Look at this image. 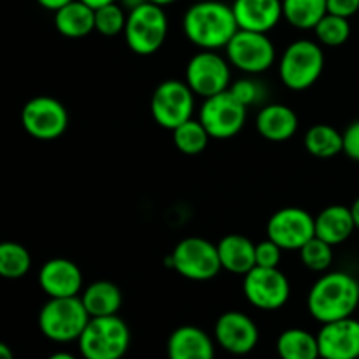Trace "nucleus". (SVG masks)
Instances as JSON below:
<instances>
[{"instance_id": "f257e3e1", "label": "nucleus", "mask_w": 359, "mask_h": 359, "mask_svg": "<svg viewBox=\"0 0 359 359\" xmlns=\"http://www.w3.org/2000/svg\"><path fill=\"white\" fill-rule=\"evenodd\" d=\"M186 39L198 49L217 51L226 48L238 25L231 6L219 0H203L188 7L182 16Z\"/></svg>"}, {"instance_id": "f03ea898", "label": "nucleus", "mask_w": 359, "mask_h": 359, "mask_svg": "<svg viewBox=\"0 0 359 359\" xmlns=\"http://www.w3.org/2000/svg\"><path fill=\"white\" fill-rule=\"evenodd\" d=\"M358 307V280L347 272L323 273L307 294L309 314L321 325L351 318Z\"/></svg>"}, {"instance_id": "7ed1b4c3", "label": "nucleus", "mask_w": 359, "mask_h": 359, "mask_svg": "<svg viewBox=\"0 0 359 359\" xmlns=\"http://www.w3.org/2000/svg\"><path fill=\"white\" fill-rule=\"evenodd\" d=\"M130 328L116 316L91 318L77 340L83 359H123L128 353Z\"/></svg>"}, {"instance_id": "20e7f679", "label": "nucleus", "mask_w": 359, "mask_h": 359, "mask_svg": "<svg viewBox=\"0 0 359 359\" xmlns=\"http://www.w3.org/2000/svg\"><path fill=\"white\" fill-rule=\"evenodd\" d=\"M90 319L81 297L49 298L39 312V330L55 344L77 342Z\"/></svg>"}, {"instance_id": "39448f33", "label": "nucleus", "mask_w": 359, "mask_h": 359, "mask_svg": "<svg viewBox=\"0 0 359 359\" xmlns=\"http://www.w3.org/2000/svg\"><path fill=\"white\" fill-rule=\"evenodd\" d=\"M325 70V53L319 42L298 39L283 51L279 77L291 91H304L314 86Z\"/></svg>"}, {"instance_id": "423d86ee", "label": "nucleus", "mask_w": 359, "mask_h": 359, "mask_svg": "<svg viewBox=\"0 0 359 359\" xmlns=\"http://www.w3.org/2000/svg\"><path fill=\"white\" fill-rule=\"evenodd\" d=\"M125 41L139 56H151L165 44L168 35V18L163 7L146 2L130 11L125 25Z\"/></svg>"}, {"instance_id": "0eeeda50", "label": "nucleus", "mask_w": 359, "mask_h": 359, "mask_svg": "<svg viewBox=\"0 0 359 359\" xmlns=\"http://www.w3.org/2000/svg\"><path fill=\"white\" fill-rule=\"evenodd\" d=\"M165 263H168V266L181 277L195 283L214 279L223 270L217 245L202 237L182 238Z\"/></svg>"}, {"instance_id": "6e6552de", "label": "nucleus", "mask_w": 359, "mask_h": 359, "mask_svg": "<svg viewBox=\"0 0 359 359\" xmlns=\"http://www.w3.org/2000/svg\"><path fill=\"white\" fill-rule=\"evenodd\" d=\"M224 51L230 65L248 76H259L272 69L277 56L276 46L270 41L269 34L241 30V28L230 39Z\"/></svg>"}, {"instance_id": "1a4fd4ad", "label": "nucleus", "mask_w": 359, "mask_h": 359, "mask_svg": "<svg viewBox=\"0 0 359 359\" xmlns=\"http://www.w3.org/2000/svg\"><path fill=\"white\" fill-rule=\"evenodd\" d=\"M195 97L186 81L167 79L156 86L151 97V114L165 130H174L195 114Z\"/></svg>"}, {"instance_id": "9d476101", "label": "nucleus", "mask_w": 359, "mask_h": 359, "mask_svg": "<svg viewBox=\"0 0 359 359\" xmlns=\"http://www.w3.org/2000/svg\"><path fill=\"white\" fill-rule=\"evenodd\" d=\"M186 84L196 97L209 98L223 93L231 84V65L217 51L200 49L186 65Z\"/></svg>"}, {"instance_id": "9b49d317", "label": "nucleus", "mask_w": 359, "mask_h": 359, "mask_svg": "<svg viewBox=\"0 0 359 359\" xmlns=\"http://www.w3.org/2000/svg\"><path fill=\"white\" fill-rule=\"evenodd\" d=\"M21 125L34 139L44 142L56 140L69 128V111L55 97L39 95L21 109Z\"/></svg>"}, {"instance_id": "f8f14e48", "label": "nucleus", "mask_w": 359, "mask_h": 359, "mask_svg": "<svg viewBox=\"0 0 359 359\" xmlns=\"http://www.w3.org/2000/svg\"><path fill=\"white\" fill-rule=\"evenodd\" d=\"M198 119L210 139L226 140L241 133L248 119V107L231 95L230 90L203 98L198 111Z\"/></svg>"}, {"instance_id": "ddd939ff", "label": "nucleus", "mask_w": 359, "mask_h": 359, "mask_svg": "<svg viewBox=\"0 0 359 359\" xmlns=\"http://www.w3.org/2000/svg\"><path fill=\"white\" fill-rule=\"evenodd\" d=\"M242 291L249 304L258 311H279L287 304L291 294V284L286 273L279 269L255 266L242 280Z\"/></svg>"}, {"instance_id": "4468645a", "label": "nucleus", "mask_w": 359, "mask_h": 359, "mask_svg": "<svg viewBox=\"0 0 359 359\" xmlns=\"http://www.w3.org/2000/svg\"><path fill=\"white\" fill-rule=\"evenodd\" d=\"M266 237L283 251H300L316 237L314 216L302 207H283L266 223Z\"/></svg>"}, {"instance_id": "2eb2a0df", "label": "nucleus", "mask_w": 359, "mask_h": 359, "mask_svg": "<svg viewBox=\"0 0 359 359\" xmlns=\"http://www.w3.org/2000/svg\"><path fill=\"white\" fill-rule=\"evenodd\" d=\"M214 342L233 356L252 353L259 342V330L248 314L228 311L217 318L214 325Z\"/></svg>"}, {"instance_id": "dca6fc26", "label": "nucleus", "mask_w": 359, "mask_h": 359, "mask_svg": "<svg viewBox=\"0 0 359 359\" xmlns=\"http://www.w3.org/2000/svg\"><path fill=\"white\" fill-rule=\"evenodd\" d=\"M319 356L325 359L359 358V321L353 316L326 323L318 333Z\"/></svg>"}, {"instance_id": "f3484780", "label": "nucleus", "mask_w": 359, "mask_h": 359, "mask_svg": "<svg viewBox=\"0 0 359 359\" xmlns=\"http://www.w3.org/2000/svg\"><path fill=\"white\" fill-rule=\"evenodd\" d=\"M39 286L49 298L79 297L83 293V272L67 258L48 259L39 270Z\"/></svg>"}, {"instance_id": "a211bd4d", "label": "nucleus", "mask_w": 359, "mask_h": 359, "mask_svg": "<svg viewBox=\"0 0 359 359\" xmlns=\"http://www.w3.org/2000/svg\"><path fill=\"white\" fill-rule=\"evenodd\" d=\"M231 9L241 30L269 34L283 20V0H233Z\"/></svg>"}, {"instance_id": "6ab92c4d", "label": "nucleus", "mask_w": 359, "mask_h": 359, "mask_svg": "<svg viewBox=\"0 0 359 359\" xmlns=\"http://www.w3.org/2000/svg\"><path fill=\"white\" fill-rule=\"evenodd\" d=\"M168 359H216V342L205 330L193 325L175 328L167 340Z\"/></svg>"}, {"instance_id": "aec40b11", "label": "nucleus", "mask_w": 359, "mask_h": 359, "mask_svg": "<svg viewBox=\"0 0 359 359\" xmlns=\"http://www.w3.org/2000/svg\"><path fill=\"white\" fill-rule=\"evenodd\" d=\"M298 116L290 105L266 104L256 114V130L270 142H286L298 132Z\"/></svg>"}, {"instance_id": "412c9836", "label": "nucleus", "mask_w": 359, "mask_h": 359, "mask_svg": "<svg viewBox=\"0 0 359 359\" xmlns=\"http://www.w3.org/2000/svg\"><path fill=\"white\" fill-rule=\"evenodd\" d=\"M216 245L221 269L226 272L244 277L256 266V244L245 235H224Z\"/></svg>"}, {"instance_id": "4be33fe9", "label": "nucleus", "mask_w": 359, "mask_h": 359, "mask_svg": "<svg viewBox=\"0 0 359 359\" xmlns=\"http://www.w3.org/2000/svg\"><path fill=\"white\" fill-rule=\"evenodd\" d=\"M316 237L328 242L330 245H340L349 241L351 235L356 230L351 207L346 205H328L314 217Z\"/></svg>"}, {"instance_id": "5701e85b", "label": "nucleus", "mask_w": 359, "mask_h": 359, "mask_svg": "<svg viewBox=\"0 0 359 359\" xmlns=\"http://www.w3.org/2000/svg\"><path fill=\"white\" fill-rule=\"evenodd\" d=\"M79 297L90 318L116 316L123 304L121 290L111 280H95L84 287Z\"/></svg>"}, {"instance_id": "b1692460", "label": "nucleus", "mask_w": 359, "mask_h": 359, "mask_svg": "<svg viewBox=\"0 0 359 359\" xmlns=\"http://www.w3.org/2000/svg\"><path fill=\"white\" fill-rule=\"evenodd\" d=\"M55 28L67 39H83L95 30V9L72 0L55 13Z\"/></svg>"}, {"instance_id": "393cba45", "label": "nucleus", "mask_w": 359, "mask_h": 359, "mask_svg": "<svg viewBox=\"0 0 359 359\" xmlns=\"http://www.w3.org/2000/svg\"><path fill=\"white\" fill-rule=\"evenodd\" d=\"M279 359H318V335L304 328L284 330L276 344Z\"/></svg>"}, {"instance_id": "a878e982", "label": "nucleus", "mask_w": 359, "mask_h": 359, "mask_svg": "<svg viewBox=\"0 0 359 359\" xmlns=\"http://www.w3.org/2000/svg\"><path fill=\"white\" fill-rule=\"evenodd\" d=\"M328 14V0H283V20L298 30H314Z\"/></svg>"}, {"instance_id": "bb28decb", "label": "nucleus", "mask_w": 359, "mask_h": 359, "mask_svg": "<svg viewBox=\"0 0 359 359\" xmlns=\"http://www.w3.org/2000/svg\"><path fill=\"white\" fill-rule=\"evenodd\" d=\"M304 146L309 154L326 160V158L344 153V135L335 126L319 123L307 130L304 137Z\"/></svg>"}, {"instance_id": "cd10ccee", "label": "nucleus", "mask_w": 359, "mask_h": 359, "mask_svg": "<svg viewBox=\"0 0 359 359\" xmlns=\"http://www.w3.org/2000/svg\"><path fill=\"white\" fill-rule=\"evenodd\" d=\"M32 269V256L25 245L18 242H0V277L18 280Z\"/></svg>"}, {"instance_id": "c85d7f7f", "label": "nucleus", "mask_w": 359, "mask_h": 359, "mask_svg": "<svg viewBox=\"0 0 359 359\" xmlns=\"http://www.w3.org/2000/svg\"><path fill=\"white\" fill-rule=\"evenodd\" d=\"M172 139H174V146L177 147V151L188 154V156H196L207 149L210 135L198 118H191L172 130Z\"/></svg>"}, {"instance_id": "c756f323", "label": "nucleus", "mask_w": 359, "mask_h": 359, "mask_svg": "<svg viewBox=\"0 0 359 359\" xmlns=\"http://www.w3.org/2000/svg\"><path fill=\"white\" fill-rule=\"evenodd\" d=\"M314 35L319 44L328 46V48H339V46L346 44L349 41L351 23L347 18L328 13L316 25Z\"/></svg>"}, {"instance_id": "7c9ffc66", "label": "nucleus", "mask_w": 359, "mask_h": 359, "mask_svg": "<svg viewBox=\"0 0 359 359\" xmlns=\"http://www.w3.org/2000/svg\"><path fill=\"white\" fill-rule=\"evenodd\" d=\"M298 252H300V262L304 263L305 269L312 272H326L335 258L333 245L318 237L311 238Z\"/></svg>"}, {"instance_id": "2f4dec72", "label": "nucleus", "mask_w": 359, "mask_h": 359, "mask_svg": "<svg viewBox=\"0 0 359 359\" xmlns=\"http://www.w3.org/2000/svg\"><path fill=\"white\" fill-rule=\"evenodd\" d=\"M128 13L118 2L107 4L95 11V30L104 37H116L125 32Z\"/></svg>"}, {"instance_id": "473e14b6", "label": "nucleus", "mask_w": 359, "mask_h": 359, "mask_svg": "<svg viewBox=\"0 0 359 359\" xmlns=\"http://www.w3.org/2000/svg\"><path fill=\"white\" fill-rule=\"evenodd\" d=\"M228 90H230L231 95L248 109L258 107V105H262L266 98V88L263 86V83H259L255 76L241 77V79H237L235 83H231Z\"/></svg>"}, {"instance_id": "72a5a7b5", "label": "nucleus", "mask_w": 359, "mask_h": 359, "mask_svg": "<svg viewBox=\"0 0 359 359\" xmlns=\"http://www.w3.org/2000/svg\"><path fill=\"white\" fill-rule=\"evenodd\" d=\"M283 259V249L270 241H262L256 244V266H265V269H279V263Z\"/></svg>"}, {"instance_id": "f704fd0d", "label": "nucleus", "mask_w": 359, "mask_h": 359, "mask_svg": "<svg viewBox=\"0 0 359 359\" xmlns=\"http://www.w3.org/2000/svg\"><path fill=\"white\" fill-rule=\"evenodd\" d=\"M344 154L359 163V119L344 130Z\"/></svg>"}, {"instance_id": "c9c22d12", "label": "nucleus", "mask_w": 359, "mask_h": 359, "mask_svg": "<svg viewBox=\"0 0 359 359\" xmlns=\"http://www.w3.org/2000/svg\"><path fill=\"white\" fill-rule=\"evenodd\" d=\"M359 11V0H328V13L342 18H353Z\"/></svg>"}, {"instance_id": "e433bc0d", "label": "nucleus", "mask_w": 359, "mask_h": 359, "mask_svg": "<svg viewBox=\"0 0 359 359\" xmlns=\"http://www.w3.org/2000/svg\"><path fill=\"white\" fill-rule=\"evenodd\" d=\"M72 0H37V4L41 7H44V9L48 11H53V13H56L58 9H62L63 6H67V4H70Z\"/></svg>"}, {"instance_id": "4c0bfd02", "label": "nucleus", "mask_w": 359, "mask_h": 359, "mask_svg": "<svg viewBox=\"0 0 359 359\" xmlns=\"http://www.w3.org/2000/svg\"><path fill=\"white\" fill-rule=\"evenodd\" d=\"M116 2H118L119 6L126 11V13H130V11L137 9V7H140L142 4H146L147 0H116Z\"/></svg>"}, {"instance_id": "58836bf2", "label": "nucleus", "mask_w": 359, "mask_h": 359, "mask_svg": "<svg viewBox=\"0 0 359 359\" xmlns=\"http://www.w3.org/2000/svg\"><path fill=\"white\" fill-rule=\"evenodd\" d=\"M81 2H84L86 6H90L91 9L97 11L98 7H104V6H107V4L116 2V0H81Z\"/></svg>"}, {"instance_id": "ea45409f", "label": "nucleus", "mask_w": 359, "mask_h": 359, "mask_svg": "<svg viewBox=\"0 0 359 359\" xmlns=\"http://www.w3.org/2000/svg\"><path fill=\"white\" fill-rule=\"evenodd\" d=\"M351 214H353V219H354V224H356V230H359V196L356 200H354L353 205H351Z\"/></svg>"}, {"instance_id": "a19ab883", "label": "nucleus", "mask_w": 359, "mask_h": 359, "mask_svg": "<svg viewBox=\"0 0 359 359\" xmlns=\"http://www.w3.org/2000/svg\"><path fill=\"white\" fill-rule=\"evenodd\" d=\"M0 359H14V354L13 351H11V347L4 342H0Z\"/></svg>"}, {"instance_id": "79ce46f5", "label": "nucleus", "mask_w": 359, "mask_h": 359, "mask_svg": "<svg viewBox=\"0 0 359 359\" xmlns=\"http://www.w3.org/2000/svg\"><path fill=\"white\" fill-rule=\"evenodd\" d=\"M48 359H79V358L74 356V354H70V353H65V351H60V353L51 354Z\"/></svg>"}, {"instance_id": "37998d69", "label": "nucleus", "mask_w": 359, "mask_h": 359, "mask_svg": "<svg viewBox=\"0 0 359 359\" xmlns=\"http://www.w3.org/2000/svg\"><path fill=\"white\" fill-rule=\"evenodd\" d=\"M147 2L156 4V6H160V7H167V6H172V4H175L177 0H147Z\"/></svg>"}, {"instance_id": "c03bdc74", "label": "nucleus", "mask_w": 359, "mask_h": 359, "mask_svg": "<svg viewBox=\"0 0 359 359\" xmlns=\"http://www.w3.org/2000/svg\"><path fill=\"white\" fill-rule=\"evenodd\" d=\"M195 2H203V0H195Z\"/></svg>"}, {"instance_id": "a18cd8bd", "label": "nucleus", "mask_w": 359, "mask_h": 359, "mask_svg": "<svg viewBox=\"0 0 359 359\" xmlns=\"http://www.w3.org/2000/svg\"><path fill=\"white\" fill-rule=\"evenodd\" d=\"M318 359H325V358H321V356H319V358H318Z\"/></svg>"}, {"instance_id": "49530a36", "label": "nucleus", "mask_w": 359, "mask_h": 359, "mask_svg": "<svg viewBox=\"0 0 359 359\" xmlns=\"http://www.w3.org/2000/svg\"><path fill=\"white\" fill-rule=\"evenodd\" d=\"M358 287H359V280H358Z\"/></svg>"}, {"instance_id": "de8ad7c7", "label": "nucleus", "mask_w": 359, "mask_h": 359, "mask_svg": "<svg viewBox=\"0 0 359 359\" xmlns=\"http://www.w3.org/2000/svg\"><path fill=\"white\" fill-rule=\"evenodd\" d=\"M358 359H359V358H358Z\"/></svg>"}]
</instances>
